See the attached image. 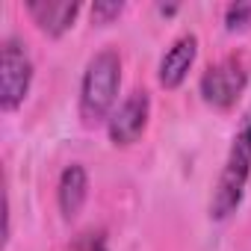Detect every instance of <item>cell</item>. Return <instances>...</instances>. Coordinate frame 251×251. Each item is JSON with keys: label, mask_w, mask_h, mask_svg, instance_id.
<instances>
[{"label": "cell", "mask_w": 251, "mask_h": 251, "mask_svg": "<svg viewBox=\"0 0 251 251\" xmlns=\"http://www.w3.org/2000/svg\"><path fill=\"white\" fill-rule=\"evenodd\" d=\"M245 86H248V65L236 53L213 62L201 74V80H198V92H201L204 103L213 106V109H230V106H236V100L242 98Z\"/></svg>", "instance_id": "obj_4"}, {"label": "cell", "mask_w": 251, "mask_h": 251, "mask_svg": "<svg viewBox=\"0 0 251 251\" xmlns=\"http://www.w3.org/2000/svg\"><path fill=\"white\" fill-rule=\"evenodd\" d=\"M195 56H198V36L195 33L177 36L160 59V71H157L160 86L163 89H180L183 80L189 77V68L195 65Z\"/></svg>", "instance_id": "obj_6"}, {"label": "cell", "mask_w": 251, "mask_h": 251, "mask_svg": "<svg viewBox=\"0 0 251 251\" xmlns=\"http://www.w3.org/2000/svg\"><path fill=\"white\" fill-rule=\"evenodd\" d=\"M24 9H27V15L33 18V24L42 33L59 39V36H65L74 27V21H77L83 6L77 3V0H27Z\"/></svg>", "instance_id": "obj_7"}, {"label": "cell", "mask_w": 251, "mask_h": 251, "mask_svg": "<svg viewBox=\"0 0 251 251\" xmlns=\"http://www.w3.org/2000/svg\"><path fill=\"white\" fill-rule=\"evenodd\" d=\"M245 27H251V3H230L225 9V30L236 33Z\"/></svg>", "instance_id": "obj_9"}, {"label": "cell", "mask_w": 251, "mask_h": 251, "mask_svg": "<svg viewBox=\"0 0 251 251\" xmlns=\"http://www.w3.org/2000/svg\"><path fill=\"white\" fill-rule=\"evenodd\" d=\"M71 251H106V239L100 233H86L83 239L71 245Z\"/></svg>", "instance_id": "obj_11"}, {"label": "cell", "mask_w": 251, "mask_h": 251, "mask_svg": "<svg viewBox=\"0 0 251 251\" xmlns=\"http://www.w3.org/2000/svg\"><path fill=\"white\" fill-rule=\"evenodd\" d=\"M121 12H124V3H106V0H100V3L92 6V21H95V24H109V21H115Z\"/></svg>", "instance_id": "obj_10"}, {"label": "cell", "mask_w": 251, "mask_h": 251, "mask_svg": "<svg viewBox=\"0 0 251 251\" xmlns=\"http://www.w3.org/2000/svg\"><path fill=\"white\" fill-rule=\"evenodd\" d=\"M33 56L27 50V45L15 36H6L0 45V109L3 112H15L33 86Z\"/></svg>", "instance_id": "obj_3"}, {"label": "cell", "mask_w": 251, "mask_h": 251, "mask_svg": "<svg viewBox=\"0 0 251 251\" xmlns=\"http://www.w3.org/2000/svg\"><path fill=\"white\" fill-rule=\"evenodd\" d=\"M248 177H251V109L239 121V127L230 139V148H227V157H225V166H222V175L216 180V189L210 198L213 222H227L239 210Z\"/></svg>", "instance_id": "obj_1"}, {"label": "cell", "mask_w": 251, "mask_h": 251, "mask_svg": "<svg viewBox=\"0 0 251 251\" xmlns=\"http://www.w3.org/2000/svg\"><path fill=\"white\" fill-rule=\"evenodd\" d=\"M121 89V56L115 48L98 50L83 71L80 80V118L83 124H100L103 118L109 121V112L118 100Z\"/></svg>", "instance_id": "obj_2"}, {"label": "cell", "mask_w": 251, "mask_h": 251, "mask_svg": "<svg viewBox=\"0 0 251 251\" xmlns=\"http://www.w3.org/2000/svg\"><path fill=\"white\" fill-rule=\"evenodd\" d=\"M89 198V175L80 163H71L62 169L59 183H56V201H59V213L65 222L77 219L83 204Z\"/></svg>", "instance_id": "obj_8"}, {"label": "cell", "mask_w": 251, "mask_h": 251, "mask_svg": "<svg viewBox=\"0 0 251 251\" xmlns=\"http://www.w3.org/2000/svg\"><path fill=\"white\" fill-rule=\"evenodd\" d=\"M148 118H151V95L145 89H133L106 121L109 142L112 145H133V142H139V136L148 127Z\"/></svg>", "instance_id": "obj_5"}]
</instances>
